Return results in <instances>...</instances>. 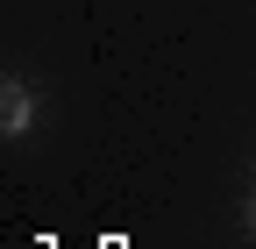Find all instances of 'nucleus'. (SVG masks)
<instances>
[{"instance_id": "obj_1", "label": "nucleus", "mask_w": 256, "mask_h": 249, "mask_svg": "<svg viewBox=\"0 0 256 249\" xmlns=\"http://www.w3.org/2000/svg\"><path fill=\"white\" fill-rule=\"evenodd\" d=\"M28 121H36V100H28V86H14V78H8V92H0V128L22 136Z\"/></svg>"}]
</instances>
